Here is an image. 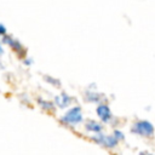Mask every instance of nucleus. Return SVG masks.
Listing matches in <instances>:
<instances>
[{
	"label": "nucleus",
	"mask_w": 155,
	"mask_h": 155,
	"mask_svg": "<svg viewBox=\"0 0 155 155\" xmlns=\"http://www.w3.org/2000/svg\"><path fill=\"white\" fill-rule=\"evenodd\" d=\"M154 131H155L154 125L148 120H139L134 122L131 128L132 133L142 136V137H151L154 134Z\"/></svg>",
	"instance_id": "nucleus-1"
},
{
	"label": "nucleus",
	"mask_w": 155,
	"mask_h": 155,
	"mask_svg": "<svg viewBox=\"0 0 155 155\" xmlns=\"http://www.w3.org/2000/svg\"><path fill=\"white\" fill-rule=\"evenodd\" d=\"M62 122H64L65 125H76L80 124L82 121V113H81V108L80 107H74L71 109H69L63 116H62Z\"/></svg>",
	"instance_id": "nucleus-2"
},
{
	"label": "nucleus",
	"mask_w": 155,
	"mask_h": 155,
	"mask_svg": "<svg viewBox=\"0 0 155 155\" xmlns=\"http://www.w3.org/2000/svg\"><path fill=\"white\" fill-rule=\"evenodd\" d=\"M92 140H94L96 143H98V144H101L103 147H107V148H114V147H116V144L119 142V139L114 134L105 136V134H102L101 132H98L94 136H92Z\"/></svg>",
	"instance_id": "nucleus-3"
},
{
	"label": "nucleus",
	"mask_w": 155,
	"mask_h": 155,
	"mask_svg": "<svg viewBox=\"0 0 155 155\" xmlns=\"http://www.w3.org/2000/svg\"><path fill=\"white\" fill-rule=\"evenodd\" d=\"M96 113L98 115V117L103 121V122H109L113 117V114L110 111V108L107 104H99L96 109Z\"/></svg>",
	"instance_id": "nucleus-4"
},
{
	"label": "nucleus",
	"mask_w": 155,
	"mask_h": 155,
	"mask_svg": "<svg viewBox=\"0 0 155 155\" xmlns=\"http://www.w3.org/2000/svg\"><path fill=\"white\" fill-rule=\"evenodd\" d=\"M54 101H56V104H57L59 108H67V107L70 104L71 98H70L67 93H61L59 96H57V97L54 98Z\"/></svg>",
	"instance_id": "nucleus-5"
},
{
	"label": "nucleus",
	"mask_w": 155,
	"mask_h": 155,
	"mask_svg": "<svg viewBox=\"0 0 155 155\" xmlns=\"http://www.w3.org/2000/svg\"><path fill=\"white\" fill-rule=\"evenodd\" d=\"M102 128H103V126H102L101 124H98V122L93 121V120H90V121H87V122H86V130H87V131H91V132L98 133V132H101V131H102Z\"/></svg>",
	"instance_id": "nucleus-6"
},
{
	"label": "nucleus",
	"mask_w": 155,
	"mask_h": 155,
	"mask_svg": "<svg viewBox=\"0 0 155 155\" xmlns=\"http://www.w3.org/2000/svg\"><path fill=\"white\" fill-rule=\"evenodd\" d=\"M4 41H5L6 44H8L12 48H15L16 51H21V50H22V45H21L17 40L12 39V38H5V39H4Z\"/></svg>",
	"instance_id": "nucleus-7"
},
{
	"label": "nucleus",
	"mask_w": 155,
	"mask_h": 155,
	"mask_svg": "<svg viewBox=\"0 0 155 155\" xmlns=\"http://www.w3.org/2000/svg\"><path fill=\"white\" fill-rule=\"evenodd\" d=\"M86 99L90 101V102H98V101L101 99V97H99V94H97V93L88 92V93L86 94Z\"/></svg>",
	"instance_id": "nucleus-8"
},
{
	"label": "nucleus",
	"mask_w": 155,
	"mask_h": 155,
	"mask_svg": "<svg viewBox=\"0 0 155 155\" xmlns=\"http://www.w3.org/2000/svg\"><path fill=\"white\" fill-rule=\"evenodd\" d=\"M39 103L42 105V108H44V109H47V110H48V109H50V110H51V109H53V104H52V103H50V102H45V101L40 99V101H39Z\"/></svg>",
	"instance_id": "nucleus-9"
},
{
	"label": "nucleus",
	"mask_w": 155,
	"mask_h": 155,
	"mask_svg": "<svg viewBox=\"0 0 155 155\" xmlns=\"http://www.w3.org/2000/svg\"><path fill=\"white\" fill-rule=\"evenodd\" d=\"M113 134H114V136H115V137H116V138H117L119 140H122V139L125 138V136H124V133H122L121 131H119V130H115Z\"/></svg>",
	"instance_id": "nucleus-10"
},
{
	"label": "nucleus",
	"mask_w": 155,
	"mask_h": 155,
	"mask_svg": "<svg viewBox=\"0 0 155 155\" xmlns=\"http://www.w3.org/2000/svg\"><path fill=\"white\" fill-rule=\"evenodd\" d=\"M5 33H6V28L2 24H0V35H4Z\"/></svg>",
	"instance_id": "nucleus-11"
},
{
	"label": "nucleus",
	"mask_w": 155,
	"mask_h": 155,
	"mask_svg": "<svg viewBox=\"0 0 155 155\" xmlns=\"http://www.w3.org/2000/svg\"><path fill=\"white\" fill-rule=\"evenodd\" d=\"M0 53H2V48H1V46H0Z\"/></svg>",
	"instance_id": "nucleus-12"
}]
</instances>
